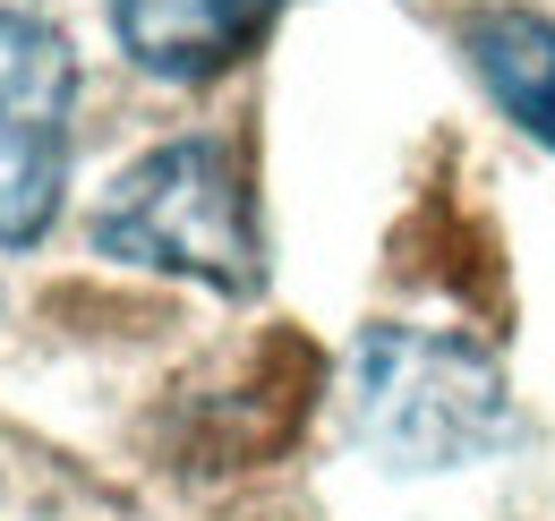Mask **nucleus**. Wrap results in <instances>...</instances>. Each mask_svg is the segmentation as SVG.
<instances>
[{"label": "nucleus", "mask_w": 555, "mask_h": 521, "mask_svg": "<svg viewBox=\"0 0 555 521\" xmlns=\"http://www.w3.org/2000/svg\"><path fill=\"white\" fill-rule=\"evenodd\" d=\"M350 410H359V436L393 470L479 461L513 428V402H504L495 359L470 351V342H453V333H411V326H376L359 342Z\"/></svg>", "instance_id": "obj_1"}, {"label": "nucleus", "mask_w": 555, "mask_h": 521, "mask_svg": "<svg viewBox=\"0 0 555 521\" xmlns=\"http://www.w3.org/2000/svg\"><path fill=\"white\" fill-rule=\"evenodd\" d=\"M94 249L163 274H197L214 291H248L257 282V223L240 163L214 137H180L163 154H145L94 214Z\"/></svg>", "instance_id": "obj_2"}, {"label": "nucleus", "mask_w": 555, "mask_h": 521, "mask_svg": "<svg viewBox=\"0 0 555 521\" xmlns=\"http://www.w3.org/2000/svg\"><path fill=\"white\" fill-rule=\"evenodd\" d=\"M69 94L77 61L43 17L0 9V249L43 240L69 189Z\"/></svg>", "instance_id": "obj_3"}, {"label": "nucleus", "mask_w": 555, "mask_h": 521, "mask_svg": "<svg viewBox=\"0 0 555 521\" xmlns=\"http://www.w3.org/2000/svg\"><path fill=\"white\" fill-rule=\"evenodd\" d=\"M282 0H112L129 61L154 77H214L231 68Z\"/></svg>", "instance_id": "obj_4"}, {"label": "nucleus", "mask_w": 555, "mask_h": 521, "mask_svg": "<svg viewBox=\"0 0 555 521\" xmlns=\"http://www.w3.org/2000/svg\"><path fill=\"white\" fill-rule=\"evenodd\" d=\"M470 68L487 77V94L521 120V129L555 145V26L547 17H521V9H487L462 26Z\"/></svg>", "instance_id": "obj_5"}]
</instances>
